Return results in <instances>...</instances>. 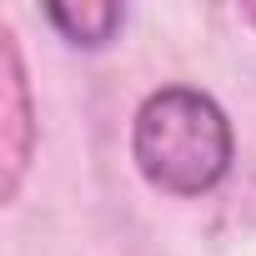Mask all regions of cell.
Listing matches in <instances>:
<instances>
[{
  "instance_id": "obj_3",
  "label": "cell",
  "mask_w": 256,
  "mask_h": 256,
  "mask_svg": "<svg viewBox=\"0 0 256 256\" xmlns=\"http://www.w3.org/2000/svg\"><path fill=\"white\" fill-rule=\"evenodd\" d=\"M46 20L60 30V40L100 50L116 40V30L126 26V6H110V0H80V6H46Z\"/></svg>"
},
{
  "instance_id": "obj_2",
  "label": "cell",
  "mask_w": 256,
  "mask_h": 256,
  "mask_svg": "<svg viewBox=\"0 0 256 256\" xmlns=\"http://www.w3.org/2000/svg\"><path fill=\"white\" fill-rule=\"evenodd\" d=\"M0 66H6V80H0V90H6V196H16L30 156V90L10 30H0Z\"/></svg>"
},
{
  "instance_id": "obj_4",
  "label": "cell",
  "mask_w": 256,
  "mask_h": 256,
  "mask_svg": "<svg viewBox=\"0 0 256 256\" xmlns=\"http://www.w3.org/2000/svg\"><path fill=\"white\" fill-rule=\"evenodd\" d=\"M241 16H246V20H251V26H256V6H246V10H241Z\"/></svg>"
},
{
  "instance_id": "obj_1",
  "label": "cell",
  "mask_w": 256,
  "mask_h": 256,
  "mask_svg": "<svg viewBox=\"0 0 256 256\" xmlns=\"http://www.w3.org/2000/svg\"><path fill=\"white\" fill-rule=\"evenodd\" d=\"M236 136L226 110L196 86H161L136 106L131 161L161 196H206L226 181Z\"/></svg>"
}]
</instances>
